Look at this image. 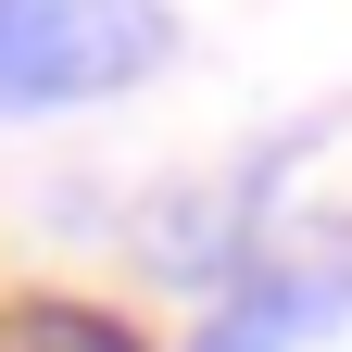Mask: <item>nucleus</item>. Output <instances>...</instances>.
Returning a JSON list of instances; mask_svg holds the SVG:
<instances>
[{
    "instance_id": "nucleus-1",
    "label": "nucleus",
    "mask_w": 352,
    "mask_h": 352,
    "mask_svg": "<svg viewBox=\"0 0 352 352\" xmlns=\"http://www.w3.org/2000/svg\"><path fill=\"white\" fill-rule=\"evenodd\" d=\"M164 63H176L164 0H0V126L126 101Z\"/></svg>"
},
{
    "instance_id": "nucleus-2",
    "label": "nucleus",
    "mask_w": 352,
    "mask_h": 352,
    "mask_svg": "<svg viewBox=\"0 0 352 352\" xmlns=\"http://www.w3.org/2000/svg\"><path fill=\"white\" fill-rule=\"evenodd\" d=\"M352 327V227H315V239H277L239 264V289H214V327L201 352H302Z\"/></svg>"
},
{
    "instance_id": "nucleus-3",
    "label": "nucleus",
    "mask_w": 352,
    "mask_h": 352,
    "mask_svg": "<svg viewBox=\"0 0 352 352\" xmlns=\"http://www.w3.org/2000/svg\"><path fill=\"white\" fill-rule=\"evenodd\" d=\"M25 352H139V340H126L113 315H38V327H25Z\"/></svg>"
}]
</instances>
